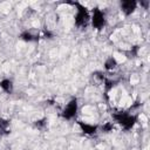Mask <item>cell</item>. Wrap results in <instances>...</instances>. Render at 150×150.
<instances>
[{"label": "cell", "instance_id": "1", "mask_svg": "<svg viewBox=\"0 0 150 150\" xmlns=\"http://www.w3.org/2000/svg\"><path fill=\"white\" fill-rule=\"evenodd\" d=\"M111 117L115 123H117L123 130H131L137 123V116L129 111H116L111 114Z\"/></svg>", "mask_w": 150, "mask_h": 150}, {"label": "cell", "instance_id": "2", "mask_svg": "<svg viewBox=\"0 0 150 150\" xmlns=\"http://www.w3.org/2000/svg\"><path fill=\"white\" fill-rule=\"evenodd\" d=\"M71 5L75 6L76 13L74 15V23L77 28H86L88 25H90V12L89 9L80 4V2H71Z\"/></svg>", "mask_w": 150, "mask_h": 150}, {"label": "cell", "instance_id": "3", "mask_svg": "<svg viewBox=\"0 0 150 150\" xmlns=\"http://www.w3.org/2000/svg\"><path fill=\"white\" fill-rule=\"evenodd\" d=\"M90 25L96 30H101L105 27L107 16H105V13L101 8H98V7L93 8V11L90 13Z\"/></svg>", "mask_w": 150, "mask_h": 150}, {"label": "cell", "instance_id": "4", "mask_svg": "<svg viewBox=\"0 0 150 150\" xmlns=\"http://www.w3.org/2000/svg\"><path fill=\"white\" fill-rule=\"evenodd\" d=\"M77 111H79V102H77V98L76 97H73L64 105V108L62 109L61 116H62V118H64L67 121H70V120H74L76 117Z\"/></svg>", "mask_w": 150, "mask_h": 150}, {"label": "cell", "instance_id": "5", "mask_svg": "<svg viewBox=\"0 0 150 150\" xmlns=\"http://www.w3.org/2000/svg\"><path fill=\"white\" fill-rule=\"evenodd\" d=\"M137 7H138V1H136V0H123V1H120V8H121L122 13L125 16H129V15L134 14L135 11L137 9Z\"/></svg>", "mask_w": 150, "mask_h": 150}, {"label": "cell", "instance_id": "6", "mask_svg": "<svg viewBox=\"0 0 150 150\" xmlns=\"http://www.w3.org/2000/svg\"><path fill=\"white\" fill-rule=\"evenodd\" d=\"M77 125H79V128L81 129V131H82L84 135H88V136L95 135V134H97V131H98V125H97V124H91V123L77 121Z\"/></svg>", "mask_w": 150, "mask_h": 150}, {"label": "cell", "instance_id": "7", "mask_svg": "<svg viewBox=\"0 0 150 150\" xmlns=\"http://www.w3.org/2000/svg\"><path fill=\"white\" fill-rule=\"evenodd\" d=\"M0 89L6 94H13L14 91V83L11 79H2L0 81Z\"/></svg>", "mask_w": 150, "mask_h": 150}, {"label": "cell", "instance_id": "8", "mask_svg": "<svg viewBox=\"0 0 150 150\" xmlns=\"http://www.w3.org/2000/svg\"><path fill=\"white\" fill-rule=\"evenodd\" d=\"M19 38H20L22 41H26V42H34V41H38L39 35H35V34H33L30 30L26 29V30H23V32L20 33Z\"/></svg>", "mask_w": 150, "mask_h": 150}, {"label": "cell", "instance_id": "9", "mask_svg": "<svg viewBox=\"0 0 150 150\" xmlns=\"http://www.w3.org/2000/svg\"><path fill=\"white\" fill-rule=\"evenodd\" d=\"M117 66H118V63H117V61H116V59H115L114 56L107 57L105 61H104V63H103V68H104L105 70H108V71H111V70L116 69Z\"/></svg>", "mask_w": 150, "mask_h": 150}, {"label": "cell", "instance_id": "10", "mask_svg": "<svg viewBox=\"0 0 150 150\" xmlns=\"http://www.w3.org/2000/svg\"><path fill=\"white\" fill-rule=\"evenodd\" d=\"M9 132H11L9 121L6 118H0V138L4 136H7Z\"/></svg>", "mask_w": 150, "mask_h": 150}, {"label": "cell", "instance_id": "11", "mask_svg": "<svg viewBox=\"0 0 150 150\" xmlns=\"http://www.w3.org/2000/svg\"><path fill=\"white\" fill-rule=\"evenodd\" d=\"M112 129H114V123L112 122H105L101 127H98V130H101L102 132H105V134L112 131Z\"/></svg>", "mask_w": 150, "mask_h": 150}, {"label": "cell", "instance_id": "12", "mask_svg": "<svg viewBox=\"0 0 150 150\" xmlns=\"http://www.w3.org/2000/svg\"><path fill=\"white\" fill-rule=\"evenodd\" d=\"M115 86H116V81H114L111 79H105L104 82H103V87H104V89H105L107 93L110 91Z\"/></svg>", "mask_w": 150, "mask_h": 150}, {"label": "cell", "instance_id": "13", "mask_svg": "<svg viewBox=\"0 0 150 150\" xmlns=\"http://www.w3.org/2000/svg\"><path fill=\"white\" fill-rule=\"evenodd\" d=\"M46 121H47L46 118H42V120H38V121H36L34 124H35V127H36L38 129H43V128L46 127V124H47V123H46Z\"/></svg>", "mask_w": 150, "mask_h": 150}, {"label": "cell", "instance_id": "14", "mask_svg": "<svg viewBox=\"0 0 150 150\" xmlns=\"http://www.w3.org/2000/svg\"><path fill=\"white\" fill-rule=\"evenodd\" d=\"M138 49H139L138 46H134V47H131V49H130V54L134 55V56H137V54H138Z\"/></svg>", "mask_w": 150, "mask_h": 150}, {"label": "cell", "instance_id": "15", "mask_svg": "<svg viewBox=\"0 0 150 150\" xmlns=\"http://www.w3.org/2000/svg\"><path fill=\"white\" fill-rule=\"evenodd\" d=\"M149 4H150V1H149V0H145V1H141V2H138V5H141V6H143V7H144V9H148Z\"/></svg>", "mask_w": 150, "mask_h": 150}]
</instances>
